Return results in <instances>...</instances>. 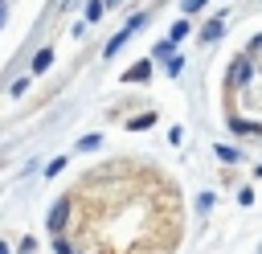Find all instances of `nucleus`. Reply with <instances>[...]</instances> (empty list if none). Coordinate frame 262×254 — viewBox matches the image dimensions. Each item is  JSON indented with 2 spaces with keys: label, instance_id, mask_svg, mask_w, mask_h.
I'll return each instance as SVG.
<instances>
[{
  "label": "nucleus",
  "instance_id": "nucleus-1",
  "mask_svg": "<svg viewBox=\"0 0 262 254\" xmlns=\"http://www.w3.org/2000/svg\"><path fill=\"white\" fill-rule=\"evenodd\" d=\"M143 25H147V12H135V16H131V20H127V25H123V29H119V33L111 37V41H106L102 57H115V53H119V49H123V45H127V41H131V37H135L139 29H143Z\"/></svg>",
  "mask_w": 262,
  "mask_h": 254
},
{
  "label": "nucleus",
  "instance_id": "nucleus-2",
  "mask_svg": "<svg viewBox=\"0 0 262 254\" xmlns=\"http://www.w3.org/2000/svg\"><path fill=\"white\" fill-rule=\"evenodd\" d=\"M45 221H49V229H53V234H61V225L70 221V201H66V197H61V201H53V209H49V217H45Z\"/></svg>",
  "mask_w": 262,
  "mask_h": 254
},
{
  "label": "nucleus",
  "instance_id": "nucleus-3",
  "mask_svg": "<svg viewBox=\"0 0 262 254\" xmlns=\"http://www.w3.org/2000/svg\"><path fill=\"white\" fill-rule=\"evenodd\" d=\"M221 33H225V16H213V20L201 29V41H217Z\"/></svg>",
  "mask_w": 262,
  "mask_h": 254
},
{
  "label": "nucleus",
  "instance_id": "nucleus-4",
  "mask_svg": "<svg viewBox=\"0 0 262 254\" xmlns=\"http://www.w3.org/2000/svg\"><path fill=\"white\" fill-rule=\"evenodd\" d=\"M147 74H151V61H135V66H131V70L123 74V78H127V82H143Z\"/></svg>",
  "mask_w": 262,
  "mask_h": 254
},
{
  "label": "nucleus",
  "instance_id": "nucleus-5",
  "mask_svg": "<svg viewBox=\"0 0 262 254\" xmlns=\"http://www.w3.org/2000/svg\"><path fill=\"white\" fill-rule=\"evenodd\" d=\"M49 66H53V49H41V53L33 57V74H45Z\"/></svg>",
  "mask_w": 262,
  "mask_h": 254
},
{
  "label": "nucleus",
  "instance_id": "nucleus-6",
  "mask_svg": "<svg viewBox=\"0 0 262 254\" xmlns=\"http://www.w3.org/2000/svg\"><path fill=\"white\" fill-rule=\"evenodd\" d=\"M213 152H217V160H225V164H237V160H242V152H237V147H229V143H217Z\"/></svg>",
  "mask_w": 262,
  "mask_h": 254
},
{
  "label": "nucleus",
  "instance_id": "nucleus-7",
  "mask_svg": "<svg viewBox=\"0 0 262 254\" xmlns=\"http://www.w3.org/2000/svg\"><path fill=\"white\" fill-rule=\"evenodd\" d=\"M229 78H233V82H246V78H250V61H246V57H242V61H233Z\"/></svg>",
  "mask_w": 262,
  "mask_h": 254
},
{
  "label": "nucleus",
  "instance_id": "nucleus-8",
  "mask_svg": "<svg viewBox=\"0 0 262 254\" xmlns=\"http://www.w3.org/2000/svg\"><path fill=\"white\" fill-rule=\"evenodd\" d=\"M94 147H102V135L94 131V135H82L78 139V152H94Z\"/></svg>",
  "mask_w": 262,
  "mask_h": 254
},
{
  "label": "nucleus",
  "instance_id": "nucleus-9",
  "mask_svg": "<svg viewBox=\"0 0 262 254\" xmlns=\"http://www.w3.org/2000/svg\"><path fill=\"white\" fill-rule=\"evenodd\" d=\"M102 12H106L102 0H86V20H102Z\"/></svg>",
  "mask_w": 262,
  "mask_h": 254
},
{
  "label": "nucleus",
  "instance_id": "nucleus-10",
  "mask_svg": "<svg viewBox=\"0 0 262 254\" xmlns=\"http://www.w3.org/2000/svg\"><path fill=\"white\" fill-rule=\"evenodd\" d=\"M151 53H156V57L164 61V57H176V45H172V41H160V45H156Z\"/></svg>",
  "mask_w": 262,
  "mask_h": 254
},
{
  "label": "nucleus",
  "instance_id": "nucleus-11",
  "mask_svg": "<svg viewBox=\"0 0 262 254\" xmlns=\"http://www.w3.org/2000/svg\"><path fill=\"white\" fill-rule=\"evenodd\" d=\"M151 123H156V115H139V119H131L127 127H131V131H147Z\"/></svg>",
  "mask_w": 262,
  "mask_h": 254
},
{
  "label": "nucleus",
  "instance_id": "nucleus-12",
  "mask_svg": "<svg viewBox=\"0 0 262 254\" xmlns=\"http://www.w3.org/2000/svg\"><path fill=\"white\" fill-rule=\"evenodd\" d=\"M229 127H233V131H246V135H254V131H262L258 123H246V119H229Z\"/></svg>",
  "mask_w": 262,
  "mask_h": 254
},
{
  "label": "nucleus",
  "instance_id": "nucleus-13",
  "mask_svg": "<svg viewBox=\"0 0 262 254\" xmlns=\"http://www.w3.org/2000/svg\"><path fill=\"white\" fill-rule=\"evenodd\" d=\"M184 33H188V20H176V25H172V37H168V41H172V45H176V41H180V37H184Z\"/></svg>",
  "mask_w": 262,
  "mask_h": 254
},
{
  "label": "nucleus",
  "instance_id": "nucleus-14",
  "mask_svg": "<svg viewBox=\"0 0 262 254\" xmlns=\"http://www.w3.org/2000/svg\"><path fill=\"white\" fill-rule=\"evenodd\" d=\"M61 168H66V156H57V160H49V164H45V176H57Z\"/></svg>",
  "mask_w": 262,
  "mask_h": 254
},
{
  "label": "nucleus",
  "instance_id": "nucleus-15",
  "mask_svg": "<svg viewBox=\"0 0 262 254\" xmlns=\"http://www.w3.org/2000/svg\"><path fill=\"white\" fill-rule=\"evenodd\" d=\"M53 250H57V254H78V250H74V246H70L66 238H57V246H53Z\"/></svg>",
  "mask_w": 262,
  "mask_h": 254
},
{
  "label": "nucleus",
  "instance_id": "nucleus-16",
  "mask_svg": "<svg viewBox=\"0 0 262 254\" xmlns=\"http://www.w3.org/2000/svg\"><path fill=\"white\" fill-rule=\"evenodd\" d=\"M205 8V0H184V12H201Z\"/></svg>",
  "mask_w": 262,
  "mask_h": 254
},
{
  "label": "nucleus",
  "instance_id": "nucleus-17",
  "mask_svg": "<svg viewBox=\"0 0 262 254\" xmlns=\"http://www.w3.org/2000/svg\"><path fill=\"white\" fill-rule=\"evenodd\" d=\"M0 29H4V0H0Z\"/></svg>",
  "mask_w": 262,
  "mask_h": 254
},
{
  "label": "nucleus",
  "instance_id": "nucleus-18",
  "mask_svg": "<svg viewBox=\"0 0 262 254\" xmlns=\"http://www.w3.org/2000/svg\"><path fill=\"white\" fill-rule=\"evenodd\" d=\"M0 254H8V246H4V242H0Z\"/></svg>",
  "mask_w": 262,
  "mask_h": 254
},
{
  "label": "nucleus",
  "instance_id": "nucleus-19",
  "mask_svg": "<svg viewBox=\"0 0 262 254\" xmlns=\"http://www.w3.org/2000/svg\"><path fill=\"white\" fill-rule=\"evenodd\" d=\"M102 4H119V0H102Z\"/></svg>",
  "mask_w": 262,
  "mask_h": 254
}]
</instances>
